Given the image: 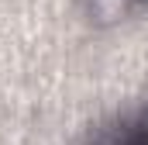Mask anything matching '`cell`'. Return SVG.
Masks as SVG:
<instances>
[{
    "label": "cell",
    "instance_id": "obj_1",
    "mask_svg": "<svg viewBox=\"0 0 148 145\" xmlns=\"http://www.w3.org/2000/svg\"><path fill=\"white\" fill-rule=\"evenodd\" d=\"M93 145H148V104L121 114L114 124L93 135Z\"/></svg>",
    "mask_w": 148,
    "mask_h": 145
},
{
    "label": "cell",
    "instance_id": "obj_2",
    "mask_svg": "<svg viewBox=\"0 0 148 145\" xmlns=\"http://www.w3.org/2000/svg\"><path fill=\"white\" fill-rule=\"evenodd\" d=\"M145 3L148 0H86V14L93 21H121Z\"/></svg>",
    "mask_w": 148,
    "mask_h": 145
}]
</instances>
